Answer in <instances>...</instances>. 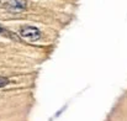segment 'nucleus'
<instances>
[{
  "label": "nucleus",
  "mask_w": 127,
  "mask_h": 121,
  "mask_svg": "<svg viewBox=\"0 0 127 121\" xmlns=\"http://www.w3.org/2000/svg\"><path fill=\"white\" fill-rule=\"evenodd\" d=\"M20 36L27 41L35 42V41L41 39V31L37 27H33V26H24L20 30Z\"/></svg>",
  "instance_id": "obj_1"
},
{
  "label": "nucleus",
  "mask_w": 127,
  "mask_h": 121,
  "mask_svg": "<svg viewBox=\"0 0 127 121\" xmlns=\"http://www.w3.org/2000/svg\"><path fill=\"white\" fill-rule=\"evenodd\" d=\"M6 6H7L10 10L20 11V10H24V9H25L26 1H25V0H7Z\"/></svg>",
  "instance_id": "obj_2"
},
{
  "label": "nucleus",
  "mask_w": 127,
  "mask_h": 121,
  "mask_svg": "<svg viewBox=\"0 0 127 121\" xmlns=\"http://www.w3.org/2000/svg\"><path fill=\"white\" fill-rule=\"evenodd\" d=\"M7 83H9L7 78H5V77H1V76H0V88L5 86V85H6Z\"/></svg>",
  "instance_id": "obj_3"
}]
</instances>
